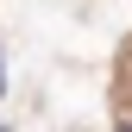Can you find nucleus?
I'll return each instance as SVG.
<instances>
[{
  "mask_svg": "<svg viewBox=\"0 0 132 132\" xmlns=\"http://www.w3.org/2000/svg\"><path fill=\"white\" fill-rule=\"evenodd\" d=\"M0 88H6V76H0Z\"/></svg>",
  "mask_w": 132,
  "mask_h": 132,
  "instance_id": "obj_1",
  "label": "nucleus"
},
{
  "mask_svg": "<svg viewBox=\"0 0 132 132\" xmlns=\"http://www.w3.org/2000/svg\"><path fill=\"white\" fill-rule=\"evenodd\" d=\"M126 132H132V126H126Z\"/></svg>",
  "mask_w": 132,
  "mask_h": 132,
  "instance_id": "obj_2",
  "label": "nucleus"
}]
</instances>
